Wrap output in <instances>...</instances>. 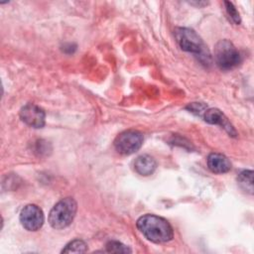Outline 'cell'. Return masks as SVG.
I'll return each mask as SVG.
<instances>
[{
	"label": "cell",
	"instance_id": "obj_2",
	"mask_svg": "<svg viewBox=\"0 0 254 254\" xmlns=\"http://www.w3.org/2000/svg\"><path fill=\"white\" fill-rule=\"evenodd\" d=\"M175 37L182 50L191 53L199 58L204 64H208L210 56L200 37L190 28H176Z\"/></svg>",
	"mask_w": 254,
	"mask_h": 254
},
{
	"label": "cell",
	"instance_id": "obj_13",
	"mask_svg": "<svg viewBox=\"0 0 254 254\" xmlns=\"http://www.w3.org/2000/svg\"><path fill=\"white\" fill-rule=\"evenodd\" d=\"M106 251L111 253H130L131 249L118 241H109L106 244Z\"/></svg>",
	"mask_w": 254,
	"mask_h": 254
},
{
	"label": "cell",
	"instance_id": "obj_10",
	"mask_svg": "<svg viewBox=\"0 0 254 254\" xmlns=\"http://www.w3.org/2000/svg\"><path fill=\"white\" fill-rule=\"evenodd\" d=\"M134 168L135 171L141 176H149L155 172L157 163L153 157L149 155H142L135 160Z\"/></svg>",
	"mask_w": 254,
	"mask_h": 254
},
{
	"label": "cell",
	"instance_id": "obj_6",
	"mask_svg": "<svg viewBox=\"0 0 254 254\" xmlns=\"http://www.w3.org/2000/svg\"><path fill=\"white\" fill-rule=\"evenodd\" d=\"M44 213L36 204H27L20 212V221L29 231H37L44 224Z\"/></svg>",
	"mask_w": 254,
	"mask_h": 254
},
{
	"label": "cell",
	"instance_id": "obj_5",
	"mask_svg": "<svg viewBox=\"0 0 254 254\" xmlns=\"http://www.w3.org/2000/svg\"><path fill=\"white\" fill-rule=\"evenodd\" d=\"M143 140L142 133L136 130H128L116 137L114 147L116 151L122 155H131L141 148Z\"/></svg>",
	"mask_w": 254,
	"mask_h": 254
},
{
	"label": "cell",
	"instance_id": "obj_1",
	"mask_svg": "<svg viewBox=\"0 0 254 254\" xmlns=\"http://www.w3.org/2000/svg\"><path fill=\"white\" fill-rule=\"evenodd\" d=\"M136 226L148 240L155 243L170 241L174 236L171 224L165 218L155 214L141 216L137 220Z\"/></svg>",
	"mask_w": 254,
	"mask_h": 254
},
{
	"label": "cell",
	"instance_id": "obj_8",
	"mask_svg": "<svg viewBox=\"0 0 254 254\" xmlns=\"http://www.w3.org/2000/svg\"><path fill=\"white\" fill-rule=\"evenodd\" d=\"M203 119L209 124H215V125H220L225 129V131L231 135V136H236V131L234 130L233 126L230 124L228 119L225 117V115L216 108H209L206 109L203 112Z\"/></svg>",
	"mask_w": 254,
	"mask_h": 254
},
{
	"label": "cell",
	"instance_id": "obj_7",
	"mask_svg": "<svg viewBox=\"0 0 254 254\" xmlns=\"http://www.w3.org/2000/svg\"><path fill=\"white\" fill-rule=\"evenodd\" d=\"M20 118L30 127L42 128L45 125L46 114L45 111L39 106L33 103H28L21 108Z\"/></svg>",
	"mask_w": 254,
	"mask_h": 254
},
{
	"label": "cell",
	"instance_id": "obj_15",
	"mask_svg": "<svg viewBox=\"0 0 254 254\" xmlns=\"http://www.w3.org/2000/svg\"><path fill=\"white\" fill-rule=\"evenodd\" d=\"M187 109H189L190 112L196 114V115H202L203 112L206 110V107L204 104L193 102L187 106Z\"/></svg>",
	"mask_w": 254,
	"mask_h": 254
},
{
	"label": "cell",
	"instance_id": "obj_3",
	"mask_svg": "<svg viewBox=\"0 0 254 254\" xmlns=\"http://www.w3.org/2000/svg\"><path fill=\"white\" fill-rule=\"evenodd\" d=\"M76 202L72 197H65L57 202L49 214V223L55 229L67 227L76 213Z\"/></svg>",
	"mask_w": 254,
	"mask_h": 254
},
{
	"label": "cell",
	"instance_id": "obj_12",
	"mask_svg": "<svg viewBox=\"0 0 254 254\" xmlns=\"http://www.w3.org/2000/svg\"><path fill=\"white\" fill-rule=\"evenodd\" d=\"M87 250V245L80 239H74L67 243L62 250L63 253H84Z\"/></svg>",
	"mask_w": 254,
	"mask_h": 254
},
{
	"label": "cell",
	"instance_id": "obj_11",
	"mask_svg": "<svg viewBox=\"0 0 254 254\" xmlns=\"http://www.w3.org/2000/svg\"><path fill=\"white\" fill-rule=\"evenodd\" d=\"M237 182L240 188L244 191L250 194L253 193V172L252 171L245 170L239 173L237 177Z\"/></svg>",
	"mask_w": 254,
	"mask_h": 254
},
{
	"label": "cell",
	"instance_id": "obj_4",
	"mask_svg": "<svg viewBox=\"0 0 254 254\" xmlns=\"http://www.w3.org/2000/svg\"><path fill=\"white\" fill-rule=\"evenodd\" d=\"M214 61L219 68L231 69L241 63V56L228 40H220L214 47Z\"/></svg>",
	"mask_w": 254,
	"mask_h": 254
},
{
	"label": "cell",
	"instance_id": "obj_14",
	"mask_svg": "<svg viewBox=\"0 0 254 254\" xmlns=\"http://www.w3.org/2000/svg\"><path fill=\"white\" fill-rule=\"evenodd\" d=\"M224 5H225V8H226V12H227L228 16L230 17L231 21L238 25L241 22V19H240V15H239L238 11L236 10V8L234 7V5L229 1H225Z\"/></svg>",
	"mask_w": 254,
	"mask_h": 254
},
{
	"label": "cell",
	"instance_id": "obj_9",
	"mask_svg": "<svg viewBox=\"0 0 254 254\" xmlns=\"http://www.w3.org/2000/svg\"><path fill=\"white\" fill-rule=\"evenodd\" d=\"M207 167L213 173L224 174L231 169V163L226 156L219 153H211L207 157Z\"/></svg>",
	"mask_w": 254,
	"mask_h": 254
}]
</instances>
